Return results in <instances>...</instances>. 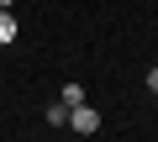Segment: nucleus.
<instances>
[{"instance_id": "423d86ee", "label": "nucleus", "mask_w": 158, "mask_h": 142, "mask_svg": "<svg viewBox=\"0 0 158 142\" xmlns=\"http://www.w3.org/2000/svg\"><path fill=\"white\" fill-rule=\"evenodd\" d=\"M11 6H16V0H0V11H11Z\"/></svg>"}, {"instance_id": "f257e3e1", "label": "nucleus", "mask_w": 158, "mask_h": 142, "mask_svg": "<svg viewBox=\"0 0 158 142\" xmlns=\"http://www.w3.org/2000/svg\"><path fill=\"white\" fill-rule=\"evenodd\" d=\"M63 126L79 132V137H95V132H100V116H95L90 100H79V105H69V121H63Z\"/></svg>"}, {"instance_id": "20e7f679", "label": "nucleus", "mask_w": 158, "mask_h": 142, "mask_svg": "<svg viewBox=\"0 0 158 142\" xmlns=\"http://www.w3.org/2000/svg\"><path fill=\"white\" fill-rule=\"evenodd\" d=\"M58 100H63V105H79V100H85V84H63Z\"/></svg>"}, {"instance_id": "7ed1b4c3", "label": "nucleus", "mask_w": 158, "mask_h": 142, "mask_svg": "<svg viewBox=\"0 0 158 142\" xmlns=\"http://www.w3.org/2000/svg\"><path fill=\"white\" fill-rule=\"evenodd\" d=\"M48 121L63 126V121H69V105H63V100H48Z\"/></svg>"}, {"instance_id": "39448f33", "label": "nucleus", "mask_w": 158, "mask_h": 142, "mask_svg": "<svg viewBox=\"0 0 158 142\" xmlns=\"http://www.w3.org/2000/svg\"><path fill=\"white\" fill-rule=\"evenodd\" d=\"M148 90H153V95H158V68H148Z\"/></svg>"}, {"instance_id": "f03ea898", "label": "nucleus", "mask_w": 158, "mask_h": 142, "mask_svg": "<svg viewBox=\"0 0 158 142\" xmlns=\"http://www.w3.org/2000/svg\"><path fill=\"white\" fill-rule=\"evenodd\" d=\"M0 42H16V16L0 11Z\"/></svg>"}]
</instances>
